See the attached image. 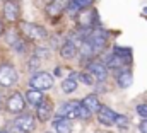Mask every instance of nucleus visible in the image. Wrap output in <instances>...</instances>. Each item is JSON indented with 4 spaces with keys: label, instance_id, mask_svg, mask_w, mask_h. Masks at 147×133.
Returning <instances> with one entry per match:
<instances>
[{
    "label": "nucleus",
    "instance_id": "1",
    "mask_svg": "<svg viewBox=\"0 0 147 133\" xmlns=\"http://www.w3.org/2000/svg\"><path fill=\"white\" fill-rule=\"evenodd\" d=\"M19 28H21V33L29 41H45L48 38L46 29L34 22H19Z\"/></svg>",
    "mask_w": 147,
    "mask_h": 133
},
{
    "label": "nucleus",
    "instance_id": "2",
    "mask_svg": "<svg viewBox=\"0 0 147 133\" xmlns=\"http://www.w3.org/2000/svg\"><path fill=\"white\" fill-rule=\"evenodd\" d=\"M53 82H55V79L48 72H36L29 79V85L38 89V91H48V89H51L53 87Z\"/></svg>",
    "mask_w": 147,
    "mask_h": 133
},
{
    "label": "nucleus",
    "instance_id": "3",
    "mask_svg": "<svg viewBox=\"0 0 147 133\" xmlns=\"http://www.w3.org/2000/svg\"><path fill=\"white\" fill-rule=\"evenodd\" d=\"M14 128L19 133H31L36 128V118L29 113H22L14 120Z\"/></svg>",
    "mask_w": 147,
    "mask_h": 133
},
{
    "label": "nucleus",
    "instance_id": "4",
    "mask_svg": "<svg viewBox=\"0 0 147 133\" xmlns=\"http://www.w3.org/2000/svg\"><path fill=\"white\" fill-rule=\"evenodd\" d=\"M108 38H110V36H108V33H106L105 29H99V28H98V29H91V33L87 34L84 39H87V41L92 44V48L99 53V51L106 46Z\"/></svg>",
    "mask_w": 147,
    "mask_h": 133
},
{
    "label": "nucleus",
    "instance_id": "5",
    "mask_svg": "<svg viewBox=\"0 0 147 133\" xmlns=\"http://www.w3.org/2000/svg\"><path fill=\"white\" fill-rule=\"evenodd\" d=\"M17 79H19L17 70L10 65V63L0 65V85L2 87H12L17 82Z\"/></svg>",
    "mask_w": 147,
    "mask_h": 133
},
{
    "label": "nucleus",
    "instance_id": "6",
    "mask_svg": "<svg viewBox=\"0 0 147 133\" xmlns=\"http://www.w3.org/2000/svg\"><path fill=\"white\" fill-rule=\"evenodd\" d=\"M87 72L94 79V82H105L108 79V66L103 62H89L87 63Z\"/></svg>",
    "mask_w": 147,
    "mask_h": 133
},
{
    "label": "nucleus",
    "instance_id": "7",
    "mask_svg": "<svg viewBox=\"0 0 147 133\" xmlns=\"http://www.w3.org/2000/svg\"><path fill=\"white\" fill-rule=\"evenodd\" d=\"M21 14V7L16 0H5L3 2V17L7 22H17Z\"/></svg>",
    "mask_w": 147,
    "mask_h": 133
},
{
    "label": "nucleus",
    "instance_id": "8",
    "mask_svg": "<svg viewBox=\"0 0 147 133\" xmlns=\"http://www.w3.org/2000/svg\"><path fill=\"white\" fill-rule=\"evenodd\" d=\"M67 3H69V0H51V2H48V5H46L48 17L53 19V21H57L67 10Z\"/></svg>",
    "mask_w": 147,
    "mask_h": 133
},
{
    "label": "nucleus",
    "instance_id": "9",
    "mask_svg": "<svg viewBox=\"0 0 147 133\" xmlns=\"http://www.w3.org/2000/svg\"><path fill=\"white\" fill-rule=\"evenodd\" d=\"M80 101H69L63 102L58 111H57V118H67V120H74L77 118V107H79Z\"/></svg>",
    "mask_w": 147,
    "mask_h": 133
},
{
    "label": "nucleus",
    "instance_id": "10",
    "mask_svg": "<svg viewBox=\"0 0 147 133\" xmlns=\"http://www.w3.org/2000/svg\"><path fill=\"white\" fill-rule=\"evenodd\" d=\"M26 107V101L22 97L21 92H14L9 99H7V111L9 113H14V114H19L22 113Z\"/></svg>",
    "mask_w": 147,
    "mask_h": 133
},
{
    "label": "nucleus",
    "instance_id": "11",
    "mask_svg": "<svg viewBox=\"0 0 147 133\" xmlns=\"http://www.w3.org/2000/svg\"><path fill=\"white\" fill-rule=\"evenodd\" d=\"M51 114H53V104H51V101L43 97V101L36 106V118L39 121H48L51 118Z\"/></svg>",
    "mask_w": 147,
    "mask_h": 133
},
{
    "label": "nucleus",
    "instance_id": "12",
    "mask_svg": "<svg viewBox=\"0 0 147 133\" xmlns=\"http://www.w3.org/2000/svg\"><path fill=\"white\" fill-rule=\"evenodd\" d=\"M98 114V120H99V123L101 125H105V126H113L115 125V121H116V113L108 107V106H101V109L96 113Z\"/></svg>",
    "mask_w": 147,
    "mask_h": 133
},
{
    "label": "nucleus",
    "instance_id": "13",
    "mask_svg": "<svg viewBox=\"0 0 147 133\" xmlns=\"http://www.w3.org/2000/svg\"><path fill=\"white\" fill-rule=\"evenodd\" d=\"M132 82H134V75H132V72H130L128 68L120 70V72L116 73V85H118L120 89H128V87L132 85Z\"/></svg>",
    "mask_w": 147,
    "mask_h": 133
},
{
    "label": "nucleus",
    "instance_id": "14",
    "mask_svg": "<svg viewBox=\"0 0 147 133\" xmlns=\"http://www.w3.org/2000/svg\"><path fill=\"white\" fill-rule=\"evenodd\" d=\"M60 55L63 60H72L74 56L77 55V46L74 44L72 39H67L62 46H60Z\"/></svg>",
    "mask_w": 147,
    "mask_h": 133
},
{
    "label": "nucleus",
    "instance_id": "15",
    "mask_svg": "<svg viewBox=\"0 0 147 133\" xmlns=\"http://www.w3.org/2000/svg\"><path fill=\"white\" fill-rule=\"evenodd\" d=\"M53 130H55V133H72L70 120H67V118H57L53 121Z\"/></svg>",
    "mask_w": 147,
    "mask_h": 133
},
{
    "label": "nucleus",
    "instance_id": "16",
    "mask_svg": "<svg viewBox=\"0 0 147 133\" xmlns=\"http://www.w3.org/2000/svg\"><path fill=\"white\" fill-rule=\"evenodd\" d=\"M82 104L91 111V113H98L99 109H101V102L98 99V96H94V94H89V96H86L84 99H82Z\"/></svg>",
    "mask_w": 147,
    "mask_h": 133
},
{
    "label": "nucleus",
    "instance_id": "17",
    "mask_svg": "<svg viewBox=\"0 0 147 133\" xmlns=\"http://www.w3.org/2000/svg\"><path fill=\"white\" fill-rule=\"evenodd\" d=\"M105 65L108 66V68L118 70V68H123V66L127 65V62H125V60H123V58H121L118 53H115V51H113L110 56L106 58V63H105Z\"/></svg>",
    "mask_w": 147,
    "mask_h": 133
},
{
    "label": "nucleus",
    "instance_id": "18",
    "mask_svg": "<svg viewBox=\"0 0 147 133\" xmlns=\"http://www.w3.org/2000/svg\"><path fill=\"white\" fill-rule=\"evenodd\" d=\"M43 97H45V96H43V91H38L34 87H31V89L26 92V101H28V104H31V106H34V107L43 101Z\"/></svg>",
    "mask_w": 147,
    "mask_h": 133
},
{
    "label": "nucleus",
    "instance_id": "19",
    "mask_svg": "<svg viewBox=\"0 0 147 133\" xmlns=\"http://www.w3.org/2000/svg\"><path fill=\"white\" fill-rule=\"evenodd\" d=\"M75 89H77V80L72 79V77H67V79L62 82V91H63L65 94H72Z\"/></svg>",
    "mask_w": 147,
    "mask_h": 133
},
{
    "label": "nucleus",
    "instance_id": "20",
    "mask_svg": "<svg viewBox=\"0 0 147 133\" xmlns=\"http://www.w3.org/2000/svg\"><path fill=\"white\" fill-rule=\"evenodd\" d=\"M115 53H118L125 62H127V65H130V62H132V51L128 50V48H120V46H115V50H113Z\"/></svg>",
    "mask_w": 147,
    "mask_h": 133
},
{
    "label": "nucleus",
    "instance_id": "21",
    "mask_svg": "<svg viewBox=\"0 0 147 133\" xmlns=\"http://www.w3.org/2000/svg\"><path fill=\"white\" fill-rule=\"evenodd\" d=\"M70 17H77L80 12H82V9L75 3V2H72V0H69V3H67V10H65Z\"/></svg>",
    "mask_w": 147,
    "mask_h": 133
},
{
    "label": "nucleus",
    "instance_id": "22",
    "mask_svg": "<svg viewBox=\"0 0 147 133\" xmlns=\"http://www.w3.org/2000/svg\"><path fill=\"white\" fill-rule=\"evenodd\" d=\"M19 38H21V36H19V33H17L16 29H9V31H5V41H7L9 46H12Z\"/></svg>",
    "mask_w": 147,
    "mask_h": 133
},
{
    "label": "nucleus",
    "instance_id": "23",
    "mask_svg": "<svg viewBox=\"0 0 147 133\" xmlns=\"http://www.w3.org/2000/svg\"><path fill=\"white\" fill-rule=\"evenodd\" d=\"M12 50H14L16 53H19V55H22V53L26 51V41L19 38V39H17V41L12 44Z\"/></svg>",
    "mask_w": 147,
    "mask_h": 133
},
{
    "label": "nucleus",
    "instance_id": "24",
    "mask_svg": "<svg viewBox=\"0 0 147 133\" xmlns=\"http://www.w3.org/2000/svg\"><path fill=\"white\" fill-rule=\"evenodd\" d=\"M91 114H92V113H91V111H89V109H87V107H86V106L82 104V102H80V104H79V107H77V118L87 120V118H89Z\"/></svg>",
    "mask_w": 147,
    "mask_h": 133
},
{
    "label": "nucleus",
    "instance_id": "25",
    "mask_svg": "<svg viewBox=\"0 0 147 133\" xmlns=\"http://www.w3.org/2000/svg\"><path fill=\"white\" fill-rule=\"evenodd\" d=\"M115 125H116L118 128H121V130H127V128H128V118H127V116H123V114H118V116H116Z\"/></svg>",
    "mask_w": 147,
    "mask_h": 133
},
{
    "label": "nucleus",
    "instance_id": "26",
    "mask_svg": "<svg viewBox=\"0 0 147 133\" xmlns=\"http://www.w3.org/2000/svg\"><path fill=\"white\" fill-rule=\"evenodd\" d=\"M77 79H79L82 84H86V85H92V84H96L94 79H91L89 73H77Z\"/></svg>",
    "mask_w": 147,
    "mask_h": 133
},
{
    "label": "nucleus",
    "instance_id": "27",
    "mask_svg": "<svg viewBox=\"0 0 147 133\" xmlns=\"http://www.w3.org/2000/svg\"><path fill=\"white\" fill-rule=\"evenodd\" d=\"M72 2H75L82 10H84V9H87V7H91V5L94 3V0H72Z\"/></svg>",
    "mask_w": 147,
    "mask_h": 133
},
{
    "label": "nucleus",
    "instance_id": "28",
    "mask_svg": "<svg viewBox=\"0 0 147 133\" xmlns=\"http://www.w3.org/2000/svg\"><path fill=\"white\" fill-rule=\"evenodd\" d=\"M137 113H139L142 118H147V104H139V106H137Z\"/></svg>",
    "mask_w": 147,
    "mask_h": 133
},
{
    "label": "nucleus",
    "instance_id": "29",
    "mask_svg": "<svg viewBox=\"0 0 147 133\" xmlns=\"http://www.w3.org/2000/svg\"><path fill=\"white\" fill-rule=\"evenodd\" d=\"M39 63H41V60H39L38 56H34V58L29 60V68H31V70H36L38 66H39Z\"/></svg>",
    "mask_w": 147,
    "mask_h": 133
},
{
    "label": "nucleus",
    "instance_id": "30",
    "mask_svg": "<svg viewBox=\"0 0 147 133\" xmlns=\"http://www.w3.org/2000/svg\"><path fill=\"white\" fill-rule=\"evenodd\" d=\"M139 130H140V133H147V118L140 121V125H139Z\"/></svg>",
    "mask_w": 147,
    "mask_h": 133
},
{
    "label": "nucleus",
    "instance_id": "31",
    "mask_svg": "<svg viewBox=\"0 0 147 133\" xmlns=\"http://www.w3.org/2000/svg\"><path fill=\"white\" fill-rule=\"evenodd\" d=\"M2 34H3V22L0 21V36H2Z\"/></svg>",
    "mask_w": 147,
    "mask_h": 133
},
{
    "label": "nucleus",
    "instance_id": "32",
    "mask_svg": "<svg viewBox=\"0 0 147 133\" xmlns=\"http://www.w3.org/2000/svg\"><path fill=\"white\" fill-rule=\"evenodd\" d=\"M0 133H9V132H7V130H3V132H0Z\"/></svg>",
    "mask_w": 147,
    "mask_h": 133
},
{
    "label": "nucleus",
    "instance_id": "33",
    "mask_svg": "<svg viewBox=\"0 0 147 133\" xmlns=\"http://www.w3.org/2000/svg\"><path fill=\"white\" fill-rule=\"evenodd\" d=\"M46 133H53V132H46Z\"/></svg>",
    "mask_w": 147,
    "mask_h": 133
},
{
    "label": "nucleus",
    "instance_id": "34",
    "mask_svg": "<svg viewBox=\"0 0 147 133\" xmlns=\"http://www.w3.org/2000/svg\"><path fill=\"white\" fill-rule=\"evenodd\" d=\"M3 2H5V0H3Z\"/></svg>",
    "mask_w": 147,
    "mask_h": 133
}]
</instances>
